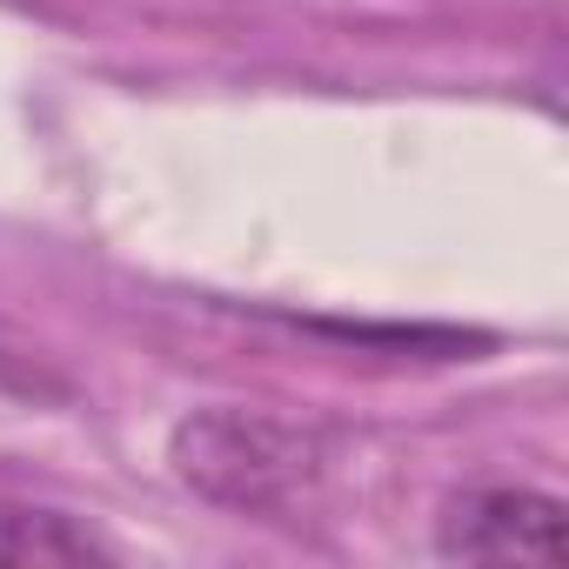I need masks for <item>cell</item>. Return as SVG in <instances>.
I'll return each instance as SVG.
<instances>
[{
  "instance_id": "obj_2",
  "label": "cell",
  "mask_w": 569,
  "mask_h": 569,
  "mask_svg": "<svg viewBox=\"0 0 569 569\" xmlns=\"http://www.w3.org/2000/svg\"><path fill=\"white\" fill-rule=\"evenodd\" d=\"M436 556H449V562H556L562 556V502L529 482H476L442 502Z\"/></svg>"
},
{
  "instance_id": "obj_1",
  "label": "cell",
  "mask_w": 569,
  "mask_h": 569,
  "mask_svg": "<svg viewBox=\"0 0 569 569\" xmlns=\"http://www.w3.org/2000/svg\"><path fill=\"white\" fill-rule=\"evenodd\" d=\"M168 462H174L181 489H194L201 502H221L241 516H274L329 476L336 429L309 422V416L254 409V402H208L174 422Z\"/></svg>"
},
{
  "instance_id": "obj_3",
  "label": "cell",
  "mask_w": 569,
  "mask_h": 569,
  "mask_svg": "<svg viewBox=\"0 0 569 569\" xmlns=\"http://www.w3.org/2000/svg\"><path fill=\"white\" fill-rule=\"evenodd\" d=\"M0 562L8 569H61V562H114V542L94 536L68 509L0 502Z\"/></svg>"
}]
</instances>
